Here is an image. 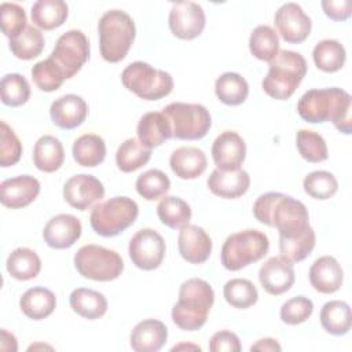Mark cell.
Instances as JSON below:
<instances>
[{
    "label": "cell",
    "mask_w": 352,
    "mask_h": 352,
    "mask_svg": "<svg viewBox=\"0 0 352 352\" xmlns=\"http://www.w3.org/2000/svg\"><path fill=\"white\" fill-rule=\"evenodd\" d=\"M253 216L258 223L275 227L279 238H293L311 228L307 206L282 192L261 194L253 204Z\"/></svg>",
    "instance_id": "cell-1"
},
{
    "label": "cell",
    "mask_w": 352,
    "mask_h": 352,
    "mask_svg": "<svg viewBox=\"0 0 352 352\" xmlns=\"http://www.w3.org/2000/svg\"><path fill=\"white\" fill-rule=\"evenodd\" d=\"M351 109V95L337 87L308 89L297 103V113L304 121L309 124L331 121L337 131L344 135L352 133Z\"/></svg>",
    "instance_id": "cell-2"
},
{
    "label": "cell",
    "mask_w": 352,
    "mask_h": 352,
    "mask_svg": "<svg viewBox=\"0 0 352 352\" xmlns=\"http://www.w3.org/2000/svg\"><path fill=\"white\" fill-rule=\"evenodd\" d=\"M213 302L214 292L209 282L201 278L187 279L180 285L179 300L172 307V320L182 330H199L206 323Z\"/></svg>",
    "instance_id": "cell-3"
},
{
    "label": "cell",
    "mask_w": 352,
    "mask_h": 352,
    "mask_svg": "<svg viewBox=\"0 0 352 352\" xmlns=\"http://www.w3.org/2000/svg\"><path fill=\"white\" fill-rule=\"evenodd\" d=\"M307 74V60L300 52L279 50L270 62L267 76L261 81L264 92L278 100L289 99Z\"/></svg>",
    "instance_id": "cell-4"
},
{
    "label": "cell",
    "mask_w": 352,
    "mask_h": 352,
    "mask_svg": "<svg viewBox=\"0 0 352 352\" xmlns=\"http://www.w3.org/2000/svg\"><path fill=\"white\" fill-rule=\"evenodd\" d=\"M98 32L100 55L110 63H117L126 56L136 36L133 19L122 10L106 11L98 22Z\"/></svg>",
    "instance_id": "cell-5"
},
{
    "label": "cell",
    "mask_w": 352,
    "mask_h": 352,
    "mask_svg": "<svg viewBox=\"0 0 352 352\" xmlns=\"http://www.w3.org/2000/svg\"><path fill=\"white\" fill-rule=\"evenodd\" d=\"M138 216V204L129 197L117 195L96 204L91 210L89 223L98 235L111 238L129 228Z\"/></svg>",
    "instance_id": "cell-6"
},
{
    "label": "cell",
    "mask_w": 352,
    "mask_h": 352,
    "mask_svg": "<svg viewBox=\"0 0 352 352\" xmlns=\"http://www.w3.org/2000/svg\"><path fill=\"white\" fill-rule=\"evenodd\" d=\"M270 249L268 236L258 230H243L227 236L221 246L220 260L226 270L239 271L261 260Z\"/></svg>",
    "instance_id": "cell-7"
},
{
    "label": "cell",
    "mask_w": 352,
    "mask_h": 352,
    "mask_svg": "<svg viewBox=\"0 0 352 352\" xmlns=\"http://www.w3.org/2000/svg\"><path fill=\"white\" fill-rule=\"evenodd\" d=\"M121 81L128 91L144 100L162 99L173 89V78L168 72L142 60L129 63L121 73Z\"/></svg>",
    "instance_id": "cell-8"
},
{
    "label": "cell",
    "mask_w": 352,
    "mask_h": 352,
    "mask_svg": "<svg viewBox=\"0 0 352 352\" xmlns=\"http://www.w3.org/2000/svg\"><path fill=\"white\" fill-rule=\"evenodd\" d=\"M74 267L85 279L110 282L121 275L124 271V261L116 250L89 243L81 246L76 252Z\"/></svg>",
    "instance_id": "cell-9"
},
{
    "label": "cell",
    "mask_w": 352,
    "mask_h": 352,
    "mask_svg": "<svg viewBox=\"0 0 352 352\" xmlns=\"http://www.w3.org/2000/svg\"><path fill=\"white\" fill-rule=\"evenodd\" d=\"M162 113L169 120L172 138L179 140H199L206 136L212 126L209 110L199 103L173 102Z\"/></svg>",
    "instance_id": "cell-10"
},
{
    "label": "cell",
    "mask_w": 352,
    "mask_h": 352,
    "mask_svg": "<svg viewBox=\"0 0 352 352\" xmlns=\"http://www.w3.org/2000/svg\"><path fill=\"white\" fill-rule=\"evenodd\" d=\"M50 58L59 66L66 80L72 78L89 58V41L81 30H67L56 40Z\"/></svg>",
    "instance_id": "cell-11"
},
{
    "label": "cell",
    "mask_w": 352,
    "mask_h": 352,
    "mask_svg": "<svg viewBox=\"0 0 352 352\" xmlns=\"http://www.w3.org/2000/svg\"><path fill=\"white\" fill-rule=\"evenodd\" d=\"M165 252L166 245L162 235L153 228H142L136 231L128 246L132 263L143 271L158 268L165 257Z\"/></svg>",
    "instance_id": "cell-12"
},
{
    "label": "cell",
    "mask_w": 352,
    "mask_h": 352,
    "mask_svg": "<svg viewBox=\"0 0 352 352\" xmlns=\"http://www.w3.org/2000/svg\"><path fill=\"white\" fill-rule=\"evenodd\" d=\"M206 23L204 8L194 1H177L172 4L168 25L172 34L180 40L198 37Z\"/></svg>",
    "instance_id": "cell-13"
},
{
    "label": "cell",
    "mask_w": 352,
    "mask_h": 352,
    "mask_svg": "<svg viewBox=\"0 0 352 352\" xmlns=\"http://www.w3.org/2000/svg\"><path fill=\"white\" fill-rule=\"evenodd\" d=\"M275 26L280 37L290 44H300L305 41L311 33V18L304 12L297 3L282 4L274 16Z\"/></svg>",
    "instance_id": "cell-14"
},
{
    "label": "cell",
    "mask_w": 352,
    "mask_h": 352,
    "mask_svg": "<svg viewBox=\"0 0 352 352\" xmlns=\"http://www.w3.org/2000/svg\"><path fill=\"white\" fill-rule=\"evenodd\" d=\"M104 197L103 183L92 175L72 176L63 186V198L74 209L87 210Z\"/></svg>",
    "instance_id": "cell-15"
},
{
    "label": "cell",
    "mask_w": 352,
    "mask_h": 352,
    "mask_svg": "<svg viewBox=\"0 0 352 352\" xmlns=\"http://www.w3.org/2000/svg\"><path fill=\"white\" fill-rule=\"evenodd\" d=\"M210 153L217 169L235 170L245 161L246 143L239 133L224 131L214 139Z\"/></svg>",
    "instance_id": "cell-16"
},
{
    "label": "cell",
    "mask_w": 352,
    "mask_h": 352,
    "mask_svg": "<svg viewBox=\"0 0 352 352\" xmlns=\"http://www.w3.org/2000/svg\"><path fill=\"white\" fill-rule=\"evenodd\" d=\"M258 280L268 294H283L296 280L293 264L282 256L270 257L258 270Z\"/></svg>",
    "instance_id": "cell-17"
},
{
    "label": "cell",
    "mask_w": 352,
    "mask_h": 352,
    "mask_svg": "<svg viewBox=\"0 0 352 352\" xmlns=\"http://www.w3.org/2000/svg\"><path fill=\"white\" fill-rule=\"evenodd\" d=\"M82 226L80 219L69 213L51 217L43 230L44 242L52 249H69L81 236Z\"/></svg>",
    "instance_id": "cell-18"
},
{
    "label": "cell",
    "mask_w": 352,
    "mask_h": 352,
    "mask_svg": "<svg viewBox=\"0 0 352 352\" xmlns=\"http://www.w3.org/2000/svg\"><path fill=\"white\" fill-rule=\"evenodd\" d=\"M40 194V183L30 175H19L1 182L0 201L10 209H22L30 205Z\"/></svg>",
    "instance_id": "cell-19"
},
{
    "label": "cell",
    "mask_w": 352,
    "mask_h": 352,
    "mask_svg": "<svg viewBox=\"0 0 352 352\" xmlns=\"http://www.w3.org/2000/svg\"><path fill=\"white\" fill-rule=\"evenodd\" d=\"M212 239L208 232L194 224L183 227L177 236V248L180 256L190 264L205 263L212 253Z\"/></svg>",
    "instance_id": "cell-20"
},
{
    "label": "cell",
    "mask_w": 352,
    "mask_h": 352,
    "mask_svg": "<svg viewBox=\"0 0 352 352\" xmlns=\"http://www.w3.org/2000/svg\"><path fill=\"white\" fill-rule=\"evenodd\" d=\"M88 116L87 102L74 94H66L55 99L50 107V117L54 125L60 129L80 126Z\"/></svg>",
    "instance_id": "cell-21"
},
{
    "label": "cell",
    "mask_w": 352,
    "mask_h": 352,
    "mask_svg": "<svg viewBox=\"0 0 352 352\" xmlns=\"http://www.w3.org/2000/svg\"><path fill=\"white\" fill-rule=\"evenodd\" d=\"M308 276L311 286L322 294L338 292L344 282L342 267L333 256H322L316 258L309 268Z\"/></svg>",
    "instance_id": "cell-22"
},
{
    "label": "cell",
    "mask_w": 352,
    "mask_h": 352,
    "mask_svg": "<svg viewBox=\"0 0 352 352\" xmlns=\"http://www.w3.org/2000/svg\"><path fill=\"white\" fill-rule=\"evenodd\" d=\"M206 183L214 195L226 199H235L249 190L250 176L241 168L235 170H221L216 168Z\"/></svg>",
    "instance_id": "cell-23"
},
{
    "label": "cell",
    "mask_w": 352,
    "mask_h": 352,
    "mask_svg": "<svg viewBox=\"0 0 352 352\" xmlns=\"http://www.w3.org/2000/svg\"><path fill=\"white\" fill-rule=\"evenodd\" d=\"M168 340V329L158 319H144L131 331L129 345L135 352H157Z\"/></svg>",
    "instance_id": "cell-24"
},
{
    "label": "cell",
    "mask_w": 352,
    "mask_h": 352,
    "mask_svg": "<svg viewBox=\"0 0 352 352\" xmlns=\"http://www.w3.org/2000/svg\"><path fill=\"white\" fill-rule=\"evenodd\" d=\"M169 165L179 179L194 180L206 170L208 160L201 148L183 146L170 154Z\"/></svg>",
    "instance_id": "cell-25"
},
{
    "label": "cell",
    "mask_w": 352,
    "mask_h": 352,
    "mask_svg": "<svg viewBox=\"0 0 352 352\" xmlns=\"http://www.w3.org/2000/svg\"><path fill=\"white\" fill-rule=\"evenodd\" d=\"M136 133L143 146L154 148L172 138V128L162 111H148L140 117Z\"/></svg>",
    "instance_id": "cell-26"
},
{
    "label": "cell",
    "mask_w": 352,
    "mask_h": 352,
    "mask_svg": "<svg viewBox=\"0 0 352 352\" xmlns=\"http://www.w3.org/2000/svg\"><path fill=\"white\" fill-rule=\"evenodd\" d=\"M56 307L55 294L43 286H34L28 289L19 298V308L22 314L33 320H41L48 318Z\"/></svg>",
    "instance_id": "cell-27"
},
{
    "label": "cell",
    "mask_w": 352,
    "mask_h": 352,
    "mask_svg": "<svg viewBox=\"0 0 352 352\" xmlns=\"http://www.w3.org/2000/svg\"><path fill=\"white\" fill-rule=\"evenodd\" d=\"M65 161V150L62 142L52 135H43L33 147V164L45 173L58 170Z\"/></svg>",
    "instance_id": "cell-28"
},
{
    "label": "cell",
    "mask_w": 352,
    "mask_h": 352,
    "mask_svg": "<svg viewBox=\"0 0 352 352\" xmlns=\"http://www.w3.org/2000/svg\"><path fill=\"white\" fill-rule=\"evenodd\" d=\"M70 308L84 319L95 320L107 312V300L100 292L77 287L69 296Z\"/></svg>",
    "instance_id": "cell-29"
},
{
    "label": "cell",
    "mask_w": 352,
    "mask_h": 352,
    "mask_svg": "<svg viewBox=\"0 0 352 352\" xmlns=\"http://www.w3.org/2000/svg\"><path fill=\"white\" fill-rule=\"evenodd\" d=\"M69 6L63 0H37L32 6V22L43 30H52L65 23Z\"/></svg>",
    "instance_id": "cell-30"
},
{
    "label": "cell",
    "mask_w": 352,
    "mask_h": 352,
    "mask_svg": "<svg viewBox=\"0 0 352 352\" xmlns=\"http://www.w3.org/2000/svg\"><path fill=\"white\" fill-rule=\"evenodd\" d=\"M72 153L78 165L95 168L106 158V143L103 138L96 133H84L74 140Z\"/></svg>",
    "instance_id": "cell-31"
},
{
    "label": "cell",
    "mask_w": 352,
    "mask_h": 352,
    "mask_svg": "<svg viewBox=\"0 0 352 352\" xmlns=\"http://www.w3.org/2000/svg\"><path fill=\"white\" fill-rule=\"evenodd\" d=\"M320 324L326 333L333 336H345L352 326L351 307L341 300L327 301L320 309Z\"/></svg>",
    "instance_id": "cell-32"
},
{
    "label": "cell",
    "mask_w": 352,
    "mask_h": 352,
    "mask_svg": "<svg viewBox=\"0 0 352 352\" xmlns=\"http://www.w3.org/2000/svg\"><path fill=\"white\" fill-rule=\"evenodd\" d=\"M7 272L16 280H30L41 271V260L38 254L29 248L14 249L6 261Z\"/></svg>",
    "instance_id": "cell-33"
},
{
    "label": "cell",
    "mask_w": 352,
    "mask_h": 352,
    "mask_svg": "<svg viewBox=\"0 0 352 352\" xmlns=\"http://www.w3.org/2000/svg\"><path fill=\"white\" fill-rule=\"evenodd\" d=\"M214 94L221 103L227 106H239L249 95V84L241 74L226 72L217 77L214 82Z\"/></svg>",
    "instance_id": "cell-34"
},
{
    "label": "cell",
    "mask_w": 352,
    "mask_h": 352,
    "mask_svg": "<svg viewBox=\"0 0 352 352\" xmlns=\"http://www.w3.org/2000/svg\"><path fill=\"white\" fill-rule=\"evenodd\" d=\"M312 59L319 70L324 73H336L342 69L346 59V51L340 41L324 38L314 47Z\"/></svg>",
    "instance_id": "cell-35"
},
{
    "label": "cell",
    "mask_w": 352,
    "mask_h": 352,
    "mask_svg": "<svg viewBox=\"0 0 352 352\" xmlns=\"http://www.w3.org/2000/svg\"><path fill=\"white\" fill-rule=\"evenodd\" d=\"M190 205L175 195H165L157 205V216L162 224L172 230H182L191 220Z\"/></svg>",
    "instance_id": "cell-36"
},
{
    "label": "cell",
    "mask_w": 352,
    "mask_h": 352,
    "mask_svg": "<svg viewBox=\"0 0 352 352\" xmlns=\"http://www.w3.org/2000/svg\"><path fill=\"white\" fill-rule=\"evenodd\" d=\"M151 158V148L143 146L139 139L124 140L116 153V164L124 173H131L144 166Z\"/></svg>",
    "instance_id": "cell-37"
},
{
    "label": "cell",
    "mask_w": 352,
    "mask_h": 352,
    "mask_svg": "<svg viewBox=\"0 0 352 352\" xmlns=\"http://www.w3.org/2000/svg\"><path fill=\"white\" fill-rule=\"evenodd\" d=\"M44 43L45 41L41 30L33 25H28L19 34L10 38L8 45L15 58L30 60L43 52Z\"/></svg>",
    "instance_id": "cell-38"
},
{
    "label": "cell",
    "mask_w": 352,
    "mask_h": 352,
    "mask_svg": "<svg viewBox=\"0 0 352 352\" xmlns=\"http://www.w3.org/2000/svg\"><path fill=\"white\" fill-rule=\"evenodd\" d=\"M249 50L260 60L271 62L279 52L278 33L270 25H258L249 37Z\"/></svg>",
    "instance_id": "cell-39"
},
{
    "label": "cell",
    "mask_w": 352,
    "mask_h": 352,
    "mask_svg": "<svg viewBox=\"0 0 352 352\" xmlns=\"http://www.w3.org/2000/svg\"><path fill=\"white\" fill-rule=\"evenodd\" d=\"M223 296L231 307L238 309H246L258 300V292L253 282L243 278L227 280L223 287Z\"/></svg>",
    "instance_id": "cell-40"
},
{
    "label": "cell",
    "mask_w": 352,
    "mask_h": 352,
    "mask_svg": "<svg viewBox=\"0 0 352 352\" xmlns=\"http://www.w3.org/2000/svg\"><path fill=\"white\" fill-rule=\"evenodd\" d=\"M316 243V236L314 228H308L304 234L293 238H279V252L283 258L292 264L300 263L307 258Z\"/></svg>",
    "instance_id": "cell-41"
},
{
    "label": "cell",
    "mask_w": 352,
    "mask_h": 352,
    "mask_svg": "<svg viewBox=\"0 0 352 352\" xmlns=\"http://www.w3.org/2000/svg\"><path fill=\"white\" fill-rule=\"evenodd\" d=\"M296 146L300 155L312 164L323 162L329 158L326 140L322 135L309 129H300L296 135Z\"/></svg>",
    "instance_id": "cell-42"
},
{
    "label": "cell",
    "mask_w": 352,
    "mask_h": 352,
    "mask_svg": "<svg viewBox=\"0 0 352 352\" xmlns=\"http://www.w3.org/2000/svg\"><path fill=\"white\" fill-rule=\"evenodd\" d=\"M138 194L146 201H155L169 191L170 180L160 169H148L138 176L135 183Z\"/></svg>",
    "instance_id": "cell-43"
},
{
    "label": "cell",
    "mask_w": 352,
    "mask_h": 352,
    "mask_svg": "<svg viewBox=\"0 0 352 352\" xmlns=\"http://www.w3.org/2000/svg\"><path fill=\"white\" fill-rule=\"evenodd\" d=\"M1 102L10 107L25 104L30 98V85L19 73L4 74L0 82Z\"/></svg>",
    "instance_id": "cell-44"
},
{
    "label": "cell",
    "mask_w": 352,
    "mask_h": 352,
    "mask_svg": "<svg viewBox=\"0 0 352 352\" xmlns=\"http://www.w3.org/2000/svg\"><path fill=\"white\" fill-rule=\"evenodd\" d=\"M30 73L36 87L44 92H54L59 89L63 81L66 80L59 66L50 56L44 60L37 62L32 67Z\"/></svg>",
    "instance_id": "cell-45"
},
{
    "label": "cell",
    "mask_w": 352,
    "mask_h": 352,
    "mask_svg": "<svg viewBox=\"0 0 352 352\" xmlns=\"http://www.w3.org/2000/svg\"><path fill=\"white\" fill-rule=\"evenodd\" d=\"M302 187L311 198L324 201L337 192L338 182L331 172L314 170L304 177Z\"/></svg>",
    "instance_id": "cell-46"
},
{
    "label": "cell",
    "mask_w": 352,
    "mask_h": 352,
    "mask_svg": "<svg viewBox=\"0 0 352 352\" xmlns=\"http://www.w3.org/2000/svg\"><path fill=\"white\" fill-rule=\"evenodd\" d=\"M0 166L8 168L21 160L22 143L6 121L0 122Z\"/></svg>",
    "instance_id": "cell-47"
},
{
    "label": "cell",
    "mask_w": 352,
    "mask_h": 352,
    "mask_svg": "<svg viewBox=\"0 0 352 352\" xmlns=\"http://www.w3.org/2000/svg\"><path fill=\"white\" fill-rule=\"evenodd\" d=\"M314 312V302L304 296H296L283 302L280 307V319L283 323L296 326L311 318Z\"/></svg>",
    "instance_id": "cell-48"
},
{
    "label": "cell",
    "mask_w": 352,
    "mask_h": 352,
    "mask_svg": "<svg viewBox=\"0 0 352 352\" xmlns=\"http://www.w3.org/2000/svg\"><path fill=\"white\" fill-rule=\"evenodd\" d=\"M0 22L4 36L8 38L19 34L26 26V12L23 7L16 3H1L0 6Z\"/></svg>",
    "instance_id": "cell-49"
},
{
    "label": "cell",
    "mask_w": 352,
    "mask_h": 352,
    "mask_svg": "<svg viewBox=\"0 0 352 352\" xmlns=\"http://www.w3.org/2000/svg\"><path fill=\"white\" fill-rule=\"evenodd\" d=\"M209 349L212 352H239L242 349L239 337L230 330H220L214 333L209 341Z\"/></svg>",
    "instance_id": "cell-50"
},
{
    "label": "cell",
    "mask_w": 352,
    "mask_h": 352,
    "mask_svg": "<svg viewBox=\"0 0 352 352\" xmlns=\"http://www.w3.org/2000/svg\"><path fill=\"white\" fill-rule=\"evenodd\" d=\"M320 4L326 16L333 21H346L352 14L349 0H323Z\"/></svg>",
    "instance_id": "cell-51"
},
{
    "label": "cell",
    "mask_w": 352,
    "mask_h": 352,
    "mask_svg": "<svg viewBox=\"0 0 352 352\" xmlns=\"http://www.w3.org/2000/svg\"><path fill=\"white\" fill-rule=\"evenodd\" d=\"M250 351H260V352H274L282 351L280 344L275 338H260L250 346Z\"/></svg>",
    "instance_id": "cell-52"
},
{
    "label": "cell",
    "mask_w": 352,
    "mask_h": 352,
    "mask_svg": "<svg viewBox=\"0 0 352 352\" xmlns=\"http://www.w3.org/2000/svg\"><path fill=\"white\" fill-rule=\"evenodd\" d=\"M182 349H192V351H201V346H198V345H194V344H186V342H183V344L175 345V346L172 348V351H182Z\"/></svg>",
    "instance_id": "cell-53"
},
{
    "label": "cell",
    "mask_w": 352,
    "mask_h": 352,
    "mask_svg": "<svg viewBox=\"0 0 352 352\" xmlns=\"http://www.w3.org/2000/svg\"><path fill=\"white\" fill-rule=\"evenodd\" d=\"M37 348H50V349H52V346H50V345H43V344H36V345H30L29 348H28V351H34V349H37Z\"/></svg>",
    "instance_id": "cell-54"
}]
</instances>
